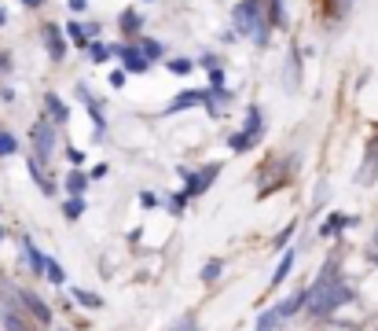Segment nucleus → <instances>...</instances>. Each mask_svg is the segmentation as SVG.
Masks as SVG:
<instances>
[{"instance_id": "nucleus-1", "label": "nucleus", "mask_w": 378, "mask_h": 331, "mask_svg": "<svg viewBox=\"0 0 378 331\" xmlns=\"http://www.w3.org/2000/svg\"><path fill=\"white\" fill-rule=\"evenodd\" d=\"M305 302H308V313H312V317H331L334 309H341V306L353 302V287L338 276V261H334V258L323 265L320 280L305 291Z\"/></svg>"}, {"instance_id": "nucleus-2", "label": "nucleus", "mask_w": 378, "mask_h": 331, "mask_svg": "<svg viewBox=\"0 0 378 331\" xmlns=\"http://www.w3.org/2000/svg\"><path fill=\"white\" fill-rule=\"evenodd\" d=\"M235 30H239V33H250V37H254L261 48L268 44V26H265V19H261L257 0H242V4L235 8Z\"/></svg>"}, {"instance_id": "nucleus-3", "label": "nucleus", "mask_w": 378, "mask_h": 331, "mask_svg": "<svg viewBox=\"0 0 378 331\" xmlns=\"http://www.w3.org/2000/svg\"><path fill=\"white\" fill-rule=\"evenodd\" d=\"M52 147H56V129L48 122L34 125V151H37L34 162H48V158H52Z\"/></svg>"}, {"instance_id": "nucleus-4", "label": "nucleus", "mask_w": 378, "mask_h": 331, "mask_svg": "<svg viewBox=\"0 0 378 331\" xmlns=\"http://www.w3.org/2000/svg\"><path fill=\"white\" fill-rule=\"evenodd\" d=\"M217 173H221V166H206V170H199V173H191L188 177V188H184V195H202L213 180H217Z\"/></svg>"}, {"instance_id": "nucleus-5", "label": "nucleus", "mask_w": 378, "mask_h": 331, "mask_svg": "<svg viewBox=\"0 0 378 331\" xmlns=\"http://www.w3.org/2000/svg\"><path fill=\"white\" fill-rule=\"evenodd\" d=\"M114 52L125 59V70H129V74H147V70H151V63H147V59L140 56V48H133V44H129V48H110V56H114Z\"/></svg>"}, {"instance_id": "nucleus-6", "label": "nucleus", "mask_w": 378, "mask_h": 331, "mask_svg": "<svg viewBox=\"0 0 378 331\" xmlns=\"http://www.w3.org/2000/svg\"><path fill=\"white\" fill-rule=\"evenodd\" d=\"M206 92L209 89H188V92H180L173 104L166 107V114H176V111H188V107H202L206 104Z\"/></svg>"}, {"instance_id": "nucleus-7", "label": "nucleus", "mask_w": 378, "mask_h": 331, "mask_svg": "<svg viewBox=\"0 0 378 331\" xmlns=\"http://www.w3.org/2000/svg\"><path fill=\"white\" fill-rule=\"evenodd\" d=\"M15 298H19V302H26V309L34 313V317H37L41 324H52V309H48L34 291H15Z\"/></svg>"}, {"instance_id": "nucleus-8", "label": "nucleus", "mask_w": 378, "mask_h": 331, "mask_svg": "<svg viewBox=\"0 0 378 331\" xmlns=\"http://www.w3.org/2000/svg\"><path fill=\"white\" fill-rule=\"evenodd\" d=\"M44 44H48V56H52L56 63L67 56V44H63V33H59V26H48L44 30Z\"/></svg>"}, {"instance_id": "nucleus-9", "label": "nucleus", "mask_w": 378, "mask_h": 331, "mask_svg": "<svg viewBox=\"0 0 378 331\" xmlns=\"http://www.w3.org/2000/svg\"><path fill=\"white\" fill-rule=\"evenodd\" d=\"M228 99H232V92H228V89H209L206 92V111L213 114V118H221V111L228 107Z\"/></svg>"}, {"instance_id": "nucleus-10", "label": "nucleus", "mask_w": 378, "mask_h": 331, "mask_svg": "<svg viewBox=\"0 0 378 331\" xmlns=\"http://www.w3.org/2000/svg\"><path fill=\"white\" fill-rule=\"evenodd\" d=\"M22 254H26V261H30V269H34V273H44V254L34 246V239H30V236H22Z\"/></svg>"}, {"instance_id": "nucleus-11", "label": "nucleus", "mask_w": 378, "mask_h": 331, "mask_svg": "<svg viewBox=\"0 0 378 331\" xmlns=\"http://www.w3.org/2000/svg\"><path fill=\"white\" fill-rule=\"evenodd\" d=\"M44 111L52 114V122H56V125L67 122V107H63V99H59L56 92H48V96H44Z\"/></svg>"}, {"instance_id": "nucleus-12", "label": "nucleus", "mask_w": 378, "mask_h": 331, "mask_svg": "<svg viewBox=\"0 0 378 331\" xmlns=\"http://www.w3.org/2000/svg\"><path fill=\"white\" fill-rule=\"evenodd\" d=\"M301 306H305V291L290 294L287 302H279V306H275V317H294V313H301Z\"/></svg>"}, {"instance_id": "nucleus-13", "label": "nucleus", "mask_w": 378, "mask_h": 331, "mask_svg": "<svg viewBox=\"0 0 378 331\" xmlns=\"http://www.w3.org/2000/svg\"><path fill=\"white\" fill-rule=\"evenodd\" d=\"M242 137L250 140V144H254V140L261 137V111H257V107H250V111H246V125H242Z\"/></svg>"}, {"instance_id": "nucleus-14", "label": "nucleus", "mask_w": 378, "mask_h": 331, "mask_svg": "<svg viewBox=\"0 0 378 331\" xmlns=\"http://www.w3.org/2000/svg\"><path fill=\"white\" fill-rule=\"evenodd\" d=\"M349 225H356V218H349V213H331V221H327L320 232H323V236H334V232L349 228Z\"/></svg>"}, {"instance_id": "nucleus-15", "label": "nucleus", "mask_w": 378, "mask_h": 331, "mask_svg": "<svg viewBox=\"0 0 378 331\" xmlns=\"http://www.w3.org/2000/svg\"><path fill=\"white\" fill-rule=\"evenodd\" d=\"M290 269H294V251H287V254H283V261L275 265V273H272V287L283 284V280L290 276Z\"/></svg>"}, {"instance_id": "nucleus-16", "label": "nucleus", "mask_w": 378, "mask_h": 331, "mask_svg": "<svg viewBox=\"0 0 378 331\" xmlns=\"http://www.w3.org/2000/svg\"><path fill=\"white\" fill-rule=\"evenodd\" d=\"M74 302H81L85 309H100L103 306V298L96 294V291H85V287H74Z\"/></svg>"}, {"instance_id": "nucleus-17", "label": "nucleus", "mask_w": 378, "mask_h": 331, "mask_svg": "<svg viewBox=\"0 0 378 331\" xmlns=\"http://www.w3.org/2000/svg\"><path fill=\"white\" fill-rule=\"evenodd\" d=\"M67 33H70V41L81 48V44H89V37L96 33V26H77V23H70V26H67Z\"/></svg>"}, {"instance_id": "nucleus-18", "label": "nucleus", "mask_w": 378, "mask_h": 331, "mask_svg": "<svg viewBox=\"0 0 378 331\" xmlns=\"http://www.w3.org/2000/svg\"><path fill=\"white\" fill-rule=\"evenodd\" d=\"M221 273H224V261H221V258H209V261L202 265V284H213V280H221Z\"/></svg>"}, {"instance_id": "nucleus-19", "label": "nucleus", "mask_w": 378, "mask_h": 331, "mask_svg": "<svg viewBox=\"0 0 378 331\" xmlns=\"http://www.w3.org/2000/svg\"><path fill=\"white\" fill-rule=\"evenodd\" d=\"M85 188H89V177H85V173H77V170H74V173L67 177V192H70V199H77V195H81V192H85Z\"/></svg>"}, {"instance_id": "nucleus-20", "label": "nucleus", "mask_w": 378, "mask_h": 331, "mask_svg": "<svg viewBox=\"0 0 378 331\" xmlns=\"http://www.w3.org/2000/svg\"><path fill=\"white\" fill-rule=\"evenodd\" d=\"M44 273H48V280H52V284H67V273H63V265H59L56 258H44Z\"/></svg>"}, {"instance_id": "nucleus-21", "label": "nucleus", "mask_w": 378, "mask_h": 331, "mask_svg": "<svg viewBox=\"0 0 378 331\" xmlns=\"http://www.w3.org/2000/svg\"><path fill=\"white\" fill-rule=\"evenodd\" d=\"M81 213H85V199H67V206H63V218H67V221H77L81 218Z\"/></svg>"}, {"instance_id": "nucleus-22", "label": "nucleus", "mask_w": 378, "mask_h": 331, "mask_svg": "<svg viewBox=\"0 0 378 331\" xmlns=\"http://www.w3.org/2000/svg\"><path fill=\"white\" fill-rule=\"evenodd\" d=\"M162 52H166V48H162L158 41H151V37H143V41H140V56H143L147 63H151V59H158Z\"/></svg>"}, {"instance_id": "nucleus-23", "label": "nucleus", "mask_w": 378, "mask_h": 331, "mask_svg": "<svg viewBox=\"0 0 378 331\" xmlns=\"http://www.w3.org/2000/svg\"><path fill=\"white\" fill-rule=\"evenodd\" d=\"M0 320H4V327H8V331H30V324H26L22 317H15L11 309H4V313H0Z\"/></svg>"}, {"instance_id": "nucleus-24", "label": "nucleus", "mask_w": 378, "mask_h": 331, "mask_svg": "<svg viewBox=\"0 0 378 331\" xmlns=\"http://www.w3.org/2000/svg\"><path fill=\"white\" fill-rule=\"evenodd\" d=\"M15 151H19V140H15L11 132H0V158H8Z\"/></svg>"}, {"instance_id": "nucleus-25", "label": "nucleus", "mask_w": 378, "mask_h": 331, "mask_svg": "<svg viewBox=\"0 0 378 331\" xmlns=\"http://www.w3.org/2000/svg\"><path fill=\"white\" fill-rule=\"evenodd\" d=\"M140 23H143V19H140L136 11H125V15H122V30H125V33H133V30H140Z\"/></svg>"}, {"instance_id": "nucleus-26", "label": "nucleus", "mask_w": 378, "mask_h": 331, "mask_svg": "<svg viewBox=\"0 0 378 331\" xmlns=\"http://www.w3.org/2000/svg\"><path fill=\"white\" fill-rule=\"evenodd\" d=\"M228 144H232V151H246V147H250V140H246L242 132H232V140H228Z\"/></svg>"}, {"instance_id": "nucleus-27", "label": "nucleus", "mask_w": 378, "mask_h": 331, "mask_svg": "<svg viewBox=\"0 0 378 331\" xmlns=\"http://www.w3.org/2000/svg\"><path fill=\"white\" fill-rule=\"evenodd\" d=\"M169 70H173V74H191V63H188V59H173Z\"/></svg>"}, {"instance_id": "nucleus-28", "label": "nucleus", "mask_w": 378, "mask_h": 331, "mask_svg": "<svg viewBox=\"0 0 378 331\" xmlns=\"http://www.w3.org/2000/svg\"><path fill=\"white\" fill-rule=\"evenodd\" d=\"M107 56H110V48H107V44H92V59H96V63H103Z\"/></svg>"}, {"instance_id": "nucleus-29", "label": "nucleus", "mask_w": 378, "mask_h": 331, "mask_svg": "<svg viewBox=\"0 0 378 331\" xmlns=\"http://www.w3.org/2000/svg\"><path fill=\"white\" fill-rule=\"evenodd\" d=\"M173 331H199V324H195V317H184V320H180Z\"/></svg>"}, {"instance_id": "nucleus-30", "label": "nucleus", "mask_w": 378, "mask_h": 331, "mask_svg": "<svg viewBox=\"0 0 378 331\" xmlns=\"http://www.w3.org/2000/svg\"><path fill=\"white\" fill-rule=\"evenodd\" d=\"M290 236H294V225L279 232V236H275V246H287V243H290Z\"/></svg>"}, {"instance_id": "nucleus-31", "label": "nucleus", "mask_w": 378, "mask_h": 331, "mask_svg": "<svg viewBox=\"0 0 378 331\" xmlns=\"http://www.w3.org/2000/svg\"><path fill=\"white\" fill-rule=\"evenodd\" d=\"M67 158H70L74 166H81V162H85V151H77V147H70V151H67Z\"/></svg>"}, {"instance_id": "nucleus-32", "label": "nucleus", "mask_w": 378, "mask_h": 331, "mask_svg": "<svg viewBox=\"0 0 378 331\" xmlns=\"http://www.w3.org/2000/svg\"><path fill=\"white\" fill-rule=\"evenodd\" d=\"M371 261L378 265V228H374V254H371Z\"/></svg>"}, {"instance_id": "nucleus-33", "label": "nucleus", "mask_w": 378, "mask_h": 331, "mask_svg": "<svg viewBox=\"0 0 378 331\" xmlns=\"http://www.w3.org/2000/svg\"><path fill=\"white\" fill-rule=\"evenodd\" d=\"M22 4H26V8H41V0H22Z\"/></svg>"}, {"instance_id": "nucleus-34", "label": "nucleus", "mask_w": 378, "mask_h": 331, "mask_svg": "<svg viewBox=\"0 0 378 331\" xmlns=\"http://www.w3.org/2000/svg\"><path fill=\"white\" fill-rule=\"evenodd\" d=\"M4 19H8V15H4V8H0V26H4Z\"/></svg>"}, {"instance_id": "nucleus-35", "label": "nucleus", "mask_w": 378, "mask_h": 331, "mask_svg": "<svg viewBox=\"0 0 378 331\" xmlns=\"http://www.w3.org/2000/svg\"><path fill=\"white\" fill-rule=\"evenodd\" d=\"M0 239H4V228H0Z\"/></svg>"}]
</instances>
